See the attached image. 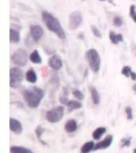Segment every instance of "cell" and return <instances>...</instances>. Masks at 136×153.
Instances as JSON below:
<instances>
[{
    "label": "cell",
    "instance_id": "1",
    "mask_svg": "<svg viewBox=\"0 0 136 153\" xmlns=\"http://www.w3.org/2000/svg\"><path fill=\"white\" fill-rule=\"evenodd\" d=\"M42 19H43V21L45 23L47 28L48 30L52 33H54V34H55L59 38L64 39L65 33L63 31V28L62 27L61 24H60L59 20L56 17H54L52 14L44 10V11L42 12Z\"/></svg>",
    "mask_w": 136,
    "mask_h": 153
},
{
    "label": "cell",
    "instance_id": "2",
    "mask_svg": "<svg viewBox=\"0 0 136 153\" xmlns=\"http://www.w3.org/2000/svg\"><path fill=\"white\" fill-rule=\"evenodd\" d=\"M23 95L29 107L36 108L40 105V102L44 97V92L37 87H32L23 92Z\"/></svg>",
    "mask_w": 136,
    "mask_h": 153
},
{
    "label": "cell",
    "instance_id": "3",
    "mask_svg": "<svg viewBox=\"0 0 136 153\" xmlns=\"http://www.w3.org/2000/svg\"><path fill=\"white\" fill-rule=\"evenodd\" d=\"M86 59L88 61L89 66L93 73H98L101 67V57L100 54L94 49H90L86 52Z\"/></svg>",
    "mask_w": 136,
    "mask_h": 153
},
{
    "label": "cell",
    "instance_id": "4",
    "mask_svg": "<svg viewBox=\"0 0 136 153\" xmlns=\"http://www.w3.org/2000/svg\"><path fill=\"white\" fill-rule=\"evenodd\" d=\"M23 79V71L18 67L11 68L9 71V85L11 88H19L21 81Z\"/></svg>",
    "mask_w": 136,
    "mask_h": 153
},
{
    "label": "cell",
    "instance_id": "5",
    "mask_svg": "<svg viewBox=\"0 0 136 153\" xmlns=\"http://www.w3.org/2000/svg\"><path fill=\"white\" fill-rule=\"evenodd\" d=\"M63 115H64V107L63 106H60L48 110L46 113V119L48 122L56 123L59 122L63 118Z\"/></svg>",
    "mask_w": 136,
    "mask_h": 153
},
{
    "label": "cell",
    "instance_id": "6",
    "mask_svg": "<svg viewBox=\"0 0 136 153\" xmlns=\"http://www.w3.org/2000/svg\"><path fill=\"white\" fill-rule=\"evenodd\" d=\"M11 60L18 66H24V65L27 64V62H28V57H27V53L24 50L18 49L11 55Z\"/></svg>",
    "mask_w": 136,
    "mask_h": 153
},
{
    "label": "cell",
    "instance_id": "7",
    "mask_svg": "<svg viewBox=\"0 0 136 153\" xmlns=\"http://www.w3.org/2000/svg\"><path fill=\"white\" fill-rule=\"evenodd\" d=\"M83 17L82 14L79 11H73L71 14L69 15V29L70 30H75L78 29L80 26V24H82Z\"/></svg>",
    "mask_w": 136,
    "mask_h": 153
},
{
    "label": "cell",
    "instance_id": "8",
    "mask_svg": "<svg viewBox=\"0 0 136 153\" xmlns=\"http://www.w3.org/2000/svg\"><path fill=\"white\" fill-rule=\"evenodd\" d=\"M30 34L34 41L37 42L40 40V38L42 37L43 34H44V31H43V28L40 25L33 24L30 26Z\"/></svg>",
    "mask_w": 136,
    "mask_h": 153
},
{
    "label": "cell",
    "instance_id": "9",
    "mask_svg": "<svg viewBox=\"0 0 136 153\" xmlns=\"http://www.w3.org/2000/svg\"><path fill=\"white\" fill-rule=\"evenodd\" d=\"M48 65L54 70H60L63 66L62 58L59 55H57V54H55V55H53L48 60Z\"/></svg>",
    "mask_w": 136,
    "mask_h": 153
},
{
    "label": "cell",
    "instance_id": "10",
    "mask_svg": "<svg viewBox=\"0 0 136 153\" xmlns=\"http://www.w3.org/2000/svg\"><path fill=\"white\" fill-rule=\"evenodd\" d=\"M112 142H113V136L110 135V134H108L104 140L101 141V142H99V143H97V144L94 146L93 150L105 149H107V147H110V145L112 144Z\"/></svg>",
    "mask_w": 136,
    "mask_h": 153
},
{
    "label": "cell",
    "instance_id": "11",
    "mask_svg": "<svg viewBox=\"0 0 136 153\" xmlns=\"http://www.w3.org/2000/svg\"><path fill=\"white\" fill-rule=\"evenodd\" d=\"M9 129L10 131H12L13 133L20 134L23 132V126H21V123L18 121V119H15L11 118L9 119Z\"/></svg>",
    "mask_w": 136,
    "mask_h": 153
},
{
    "label": "cell",
    "instance_id": "12",
    "mask_svg": "<svg viewBox=\"0 0 136 153\" xmlns=\"http://www.w3.org/2000/svg\"><path fill=\"white\" fill-rule=\"evenodd\" d=\"M64 129L67 133H74L78 130V123L75 119H69L64 125Z\"/></svg>",
    "mask_w": 136,
    "mask_h": 153
},
{
    "label": "cell",
    "instance_id": "13",
    "mask_svg": "<svg viewBox=\"0 0 136 153\" xmlns=\"http://www.w3.org/2000/svg\"><path fill=\"white\" fill-rule=\"evenodd\" d=\"M90 96H91V100L93 102L94 105H99L100 104V94L99 92H97V90L95 89V87L90 86Z\"/></svg>",
    "mask_w": 136,
    "mask_h": 153
},
{
    "label": "cell",
    "instance_id": "14",
    "mask_svg": "<svg viewBox=\"0 0 136 153\" xmlns=\"http://www.w3.org/2000/svg\"><path fill=\"white\" fill-rule=\"evenodd\" d=\"M109 38H110V41L115 45L123 41V36L121 34H116V33L113 31L109 33Z\"/></svg>",
    "mask_w": 136,
    "mask_h": 153
},
{
    "label": "cell",
    "instance_id": "15",
    "mask_svg": "<svg viewBox=\"0 0 136 153\" xmlns=\"http://www.w3.org/2000/svg\"><path fill=\"white\" fill-rule=\"evenodd\" d=\"M9 40L11 43H18L21 40V36L20 32L15 30V29H10L9 30Z\"/></svg>",
    "mask_w": 136,
    "mask_h": 153
},
{
    "label": "cell",
    "instance_id": "16",
    "mask_svg": "<svg viewBox=\"0 0 136 153\" xmlns=\"http://www.w3.org/2000/svg\"><path fill=\"white\" fill-rule=\"evenodd\" d=\"M30 61L32 63H34V64H39L42 63V58L40 56L39 52L37 51L36 50H35L30 54Z\"/></svg>",
    "mask_w": 136,
    "mask_h": 153
},
{
    "label": "cell",
    "instance_id": "17",
    "mask_svg": "<svg viewBox=\"0 0 136 153\" xmlns=\"http://www.w3.org/2000/svg\"><path fill=\"white\" fill-rule=\"evenodd\" d=\"M25 76H26V80L30 83H35V82H36V80H37L36 73L33 69H30V70L27 71Z\"/></svg>",
    "mask_w": 136,
    "mask_h": 153
},
{
    "label": "cell",
    "instance_id": "18",
    "mask_svg": "<svg viewBox=\"0 0 136 153\" xmlns=\"http://www.w3.org/2000/svg\"><path fill=\"white\" fill-rule=\"evenodd\" d=\"M94 142L93 141H90L85 143L82 147H81V153H90L91 150H93L94 149Z\"/></svg>",
    "mask_w": 136,
    "mask_h": 153
},
{
    "label": "cell",
    "instance_id": "19",
    "mask_svg": "<svg viewBox=\"0 0 136 153\" xmlns=\"http://www.w3.org/2000/svg\"><path fill=\"white\" fill-rule=\"evenodd\" d=\"M105 132H106V129L105 127H99L96 130H94L93 134H92V137H93V139H95V140H99Z\"/></svg>",
    "mask_w": 136,
    "mask_h": 153
},
{
    "label": "cell",
    "instance_id": "20",
    "mask_svg": "<svg viewBox=\"0 0 136 153\" xmlns=\"http://www.w3.org/2000/svg\"><path fill=\"white\" fill-rule=\"evenodd\" d=\"M67 107L69 108V111H72V110H75V109H78L82 107L81 103L78 101H75V100H70L67 102Z\"/></svg>",
    "mask_w": 136,
    "mask_h": 153
},
{
    "label": "cell",
    "instance_id": "21",
    "mask_svg": "<svg viewBox=\"0 0 136 153\" xmlns=\"http://www.w3.org/2000/svg\"><path fill=\"white\" fill-rule=\"evenodd\" d=\"M27 151H28V149L23 147H19V146L10 147V152L11 153H26Z\"/></svg>",
    "mask_w": 136,
    "mask_h": 153
},
{
    "label": "cell",
    "instance_id": "22",
    "mask_svg": "<svg viewBox=\"0 0 136 153\" xmlns=\"http://www.w3.org/2000/svg\"><path fill=\"white\" fill-rule=\"evenodd\" d=\"M45 132V129L44 128H42L40 125H38V126L36 127V137L38 138V140H39V142L40 143H42L43 145H46V143L45 142H43L42 141V134H43V133Z\"/></svg>",
    "mask_w": 136,
    "mask_h": 153
},
{
    "label": "cell",
    "instance_id": "23",
    "mask_svg": "<svg viewBox=\"0 0 136 153\" xmlns=\"http://www.w3.org/2000/svg\"><path fill=\"white\" fill-rule=\"evenodd\" d=\"M132 68H130V66H128V65H126V66H124L123 68H122V71H121V73H122V75L123 76H130V74H132Z\"/></svg>",
    "mask_w": 136,
    "mask_h": 153
},
{
    "label": "cell",
    "instance_id": "24",
    "mask_svg": "<svg viewBox=\"0 0 136 153\" xmlns=\"http://www.w3.org/2000/svg\"><path fill=\"white\" fill-rule=\"evenodd\" d=\"M113 24L117 27H120L123 24V21L120 17H119V16H116V17L113 19Z\"/></svg>",
    "mask_w": 136,
    "mask_h": 153
},
{
    "label": "cell",
    "instance_id": "25",
    "mask_svg": "<svg viewBox=\"0 0 136 153\" xmlns=\"http://www.w3.org/2000/svg\"><path fill=\"white\" fill-rule=\"evenodd\" d=\"M73 94H74V96H75V98H78V100H83V99H84L83 94H82V92H81L79 90H78V89H75V90L73 91Z\"/></svg>",
    "mask_w": 136,
    "mask_h": 153
},
{
    "label": "cell",
    "instance_id": "26",
    "mask_svg": "<svg viewBox=\"0 0 136 153\" xmlns=\"http://www.w3.org/2000/svg\"><path fill=\"white\" fill-rule=\"evenodd\" d=\"M130 15L132 19L134 21V23H136V10H135V6L134 5H132L130 8Z\"/></svg>",
    "mask_w": 136,
    "mask_h": 153
},
{
    "label": "cell",
    "instance_id": "27",
    "mask_svg": "<svg viewBox=\"0 0 136 153\" xmlns=\"http://www.w3.org/2000/svg\"><path fill=\"white\" fill-rule=\"evenodd\" d=\"M91 31H92V33H93V35H94L96 37H99V38L102 37V33H101V31H100L99 29H98L95 25H91Z\"/></svg>",
    "mask_w": 136,
    "mask_h": 153
},
{
    "label": "cell",
    "instance_id": "28",
    "mask_svg": "<svg viewBox=\"0 0 136 153\" xmlns=\"http://www.w3.org/2000/svg\"><path fill=\"white\" fill-rule=\"evenodd\" d=\"M125 112H126V114H127V119H129V121L132 119V107H127L126 108H125Z\"/></svg>",
    "mask_w": 136,
    "mask_h": 153
},
{
    "label": "cell",
    "instance_id": "29",
    "mask_svg": "<svg viewBox=\"0 0 136 153\" xmlns=\"http://www.w3.org/2000/svg\"><path fill=\"white\" fill-rule=\"evenodd\" d=\"M121 142H122V144H121V147H129L130 145V137H129V138H123L121 140Z\"/></svg>",
    "mask_w": 136,
    "mask_h": 153
},
{
    "label": "cell",
    "instance_id": "30",
    "mask_svg": "<svg viewBox=\"0 0 136 153\" xmlns=\"http://www.w3.org/2000/svg\"><path fill=\"white\" fill-rule=\"evenodd\" d=\"M130 78H132V80H136V73L132 72V74H130Z\"/></svg>",
    "mask_w": 136,
    "mask_h": 153
},
{
    "label": "cell",
    "instance_id": "31",
    "mask_svg": "<svg viewBox=\"0 0 136 153\" xmlns=\"http://www.w3.org/2000/svg\"><path fill=\"white\" fill-rule=\"evenodd\" d=\"M132 90H133V92H136V83L132 86Z\"/></svg>",
    "mask_w": 136,
    "mask_h": 153
},
{
    "label": "cell",
    "instance_id": "32",
    "mask_svg": "<svg viewBox=\"0 0 136 153\" xmlns=\"http://www.w3.org/2000/svg\"><path fill=\"white\" fill-rule=\"evenodd\" d=\"M26 153H33V151H31L30 149H28V151H27Z\"/></svg>",
    "mask_w": 136,
    "mask_h": 153
},
{
    "label": "cell",
    "instance_id": "33",
    "mask_svg": "<svg viewBox=\"0 0 136 153\" xmlns=\"http://www.w3.org/2000/svg\"><path fill=\"white\" fill-rule=\"evenodd\" d=\"M133 152H134V153H136V149H134V150H133Z\"/></svg>",
    "mask_w": 136,
    "mask_h": 153
},
{
    "label": "cell",
    "instance_id": "34",
    "mask_svg": "<svg viewBox=\"0 0 136 153\" xmlns=\"http://www.w3.org/2000/svg\"><path fill=\"white\" fill-rule=\"evenodd\" d=\"M100 1H105V0H100Z\"/></svg>",
    "mask_w": 136,
    "mask_h": 153
}]
</instances>
